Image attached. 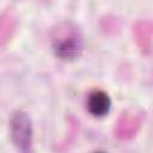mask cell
I'll return each instance as SVG.
<instances>
[{
    "mask_svg": "<svg viewBox=\"0 0 153 153\" xmlns=\"http://www.w3.org/2000/svg\"><path fill=\"white\" fill-rule=\"evenodd\" d=\"M87 108L93 116H104L110 109V98L103 91H93L88 96Z\"/></svg>",
    "mask_w": 153,
    "mask_h": 153,
    "instance_id": "cell-5",
    "label": "cell"
},
{
    "mask_svg": "<svg viewBox=\"0 0 153 153\" xmlns=\"http://www.w3.org/2000/svg\"><path fill=\"white\" fill-rule=\"evenodd\" d=\"M31 124L27 116L16 112L11 118V136L20 151H27L31 146Z\"/></svg>",
    "mask_w": 153,
    "mask_h": 153,
    "instance_id": "cell-1",
    "label": "cell"
},
{
    "mask_svg": "<svg viewBox=\"0 0 153 153\" xmlns=\"http://www.w3.org/2000/svg\"><path fill=\"white\" fill-rule=\"evenodd\" d=\"M133 35L137 47L142 53H151V43H152V25L149 20H139L133 26Z\"/></svg>",
    "mask_w": 153,
    "mask_h": 153,
    "instance_id": "cell-4",
    "label": "cell"
},
{
    "mask_svg": "<svg viewBox=\"0 0 153 153\" xmlns=\"http://www.w3.org/2000/svg\"><path fill=\"white\" fill-rule=\"evenodd\" d=\"M17 19L12 11L5 10L0 13V48L5 47L16 31Z\"/></svg>",
    "mask_w": 153,
    "mask_h": 153,
    "instance_id": "cell-6",
    "label": "cell"
},
{
    "mask_svg": "<svg viewBox=\"0 0 153 153\" xmlns=\"http://www.w3.org/2000/svg\"><path fill=\"white\" fill-rule=\"evenodd\" d=\"M80 49V41L75 31L67 30L59 35L55 39V50L62 59H73L78 55Z\"/></svg>",
    "mask_w": 153,
    "mask_h": 153,
    "instance_id": "cell-3",
    "label": "cell"
},
{
    "mask_svg": "<svg viewBox=\"0 0 153 153\" xmlns=\"http://www.w3.org/2000/svg\"><path fill=\"white\" fill-rule=\"evenodd\" d=\"M141 128V118L131 112H123L116 121L115 135L120 140H131Z\"/></svg>",
    "mask_w": 153,
    "mask_h": 153,
    "instance_id": "cell-2",
    "label": "cell"
}]
</instances>
